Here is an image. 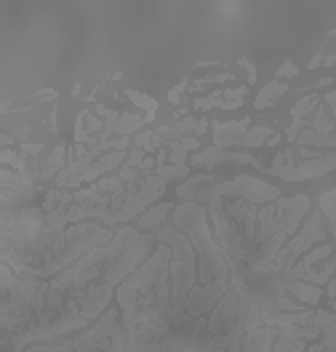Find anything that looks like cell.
I'll list each match as a JSON object with an SVG mask.
<instances>
[{"label":"cell","mask_w":336,"mask_h":352,"mask_svg":"<svg viewBox=\"0 0 336 352\" xmlns=\"http://www.w3.org/2000/svg\"><path fill=\"white\" fill-rule=\"evenodd\" d=\"M334 307H336V302H334Z\"/></svg>","instance_id":"8992f818"},{"label":"cell","mask_w":336,"mask_h":352,"mask_svg":"<svg viewBox=\"0 0 336 352\" xmlns=\"http://www.w3.org/2000/svg\"><path fill=\"white\" fill-rule=\"evenodd\" d=\"M171 214V206L168 203H163V206H157V208H153L150 214H144L142 219L136 221V227H142V230H150V227H160L163 221H166V217Z\"/></svg>","instance_id":"277c9868"},{"label":"cell","mask_w":336,"mask_h":352,"mask_svg":"<svg viewBox=\"0 0 336 352\" xmlns=\"http://www.w3.org/2000/svg\"><path fill=\"white\" fill-rule=\"evenodd\" d=\"M153 243V232L142 235L123 227L107 245L93 248L51 280L11 278V283H3L5 347L22 350L30 342L83 329L110 305L112 288L134 275Z\"/></svg>","instance_id":"6da1fadb"},{"label":"cell","mask_w":336,"mask_h":352,"mask_svg":"<svg viewBox=\"0 0 336 352\" xmlns=\"http://www.w3.org/2000/svg\"><path fill=\"white\" fill-rule=\"evenodd\" d=\"M115 232L96 224L62 227L54 232H43L32 241L11 243L3 241V264H8L19 280H51L69 270L78 259H83L99 245H107Z\"/></svg>","instance_id":"7a4b0ae2"},{"label":"cell","mask_w":336,"mask_h":352,"mask_svg":"<svg viewBox=\"0 0 336 352\" xmlns=\"http://www.w3.org/2000/svg\"><path fill=\"white\" fill-rule=\"evenodd\" d=\"M286 94V86L283 83H272V86H267L262 94H259V99H256V107H267V104H275L278 99L275 96H283Z\"/></svg>","instance_id":"5b68a950"},{"label":"cell","mask_w":336,"mask_h":352,"mask_svg":"<svg viewBox=\"0 0 336 352\" xmlns=\"http://www.w3.org/2000/svg\"><path fill=\"white\" fill-rule=\"evenodd\" d=\"M192 163H195V166H216V163H254V166H256V160H254L251 155L222 153L219 147H216V150H208V153L195 155V157H192Z\"/></svg>","instance_id":"3957f363"}]
</instances>
